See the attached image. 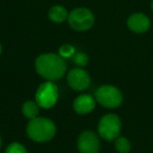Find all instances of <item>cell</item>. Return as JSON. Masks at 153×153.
<instances>
[{
    "label": "cell",
    "mask_w": 153,
    "mask_h": 153,
    "mask_svg": "<svg viewBox=\"0 0 153 153\" xmlns=\"http://www.w3.org/2000/svg\"><path fill=\"white\" fill-rule=\"evenodd\" d=\"M36 71L46 81L55 82L62 79L66 74L65 60L60 57L59 53H46L40 55L35 62Z\"/></svg>",
    "instance_id": "obj_1"
},
{
    "label": "cell",
    "mask_w": 153,
    "mask_h": 153,
    "mask_svg": "<svg viewBox=\"0 0 153 153\" xmlns=\"http://www.w3.org/2000/svg\"><path fill=\"white\" fill-rule=\"evenodd\" d=\"M57 128L51 120L47 117H36L30 120L26 126V134L28 138L36 143H46L56 135Z\"/></svg>",
    "instance_id": "obj_2"
},
{
    "label": "cell",
    "mask_w": 153,
    "mask_h": 153,
    "mask_svg": "<svg viewBox=\"0 0 153 153\" xmlns=\"http://www.w3.org/2000/svg\"><path fill=\"white\" fill-rule=\"evenodd\" d=\"M94 99L101 106L108 109L117 108L123 103V94L113 85H102L96 90Z\"/></svg>",
    "instance_id": "obj_3"
},
{
    "label": "cell",
    "mask_w": 153,
    "mask_h": 153,
    "mask_svg": "<svg viewBox=\"0 0 153 153\" xmlns=\"http://www.w3.org/2000/svg\"><path fill=\"white\" fill-rule=\"evenodd\" d=\"M122 129L121 119L114 113H108L101 117L98 124V133L103 140H114L120 136Z\"/></svg>",
    "instance_id": "obj_4"
},
{
    "label": "cell",
    "mask_w": 153,
    "mask_h": 153,
    "mask_svg": "<svg viewBox=\"0 0 153 153\" xmlns=\"http://www.w3.org/2000/svg\"><path fill=\"white\" fill-rule=\"evenodd\" d=\"M69 26L76 32H86L94 24V16L90 10L86 7H78L72 10L67 18Z\"/></svg>",
    "instance_id": "obj_5"
},
{
    "label": "cell",
    "mask_w": 153,
    "mask_h": 153,
    "mask_svg": "<svg viewBox=\"0 0 153 153\" xmlns=\"http://www.w3.org/2000/svg\"><path fill=\"white\" fill-rule=\"evenodd\" d=\"M59 99V91L56 84L51 81H46L38 87L35 101L39 107L43 109H51L57 104Z\"/></svg>",
    "instance_id": "obj_6"
},
{
    "label": "cell",
    "mask_w": 153,
    "mask_h": 153,
    "mask_svg": "<svg viewBox=\"0 0 153 153\" xmlns=\"http://www.w3.org/2000/svg\"><path fill=\"white\" fill-rule=\"evenodd\" d=\"M90 76L86 70L81 67L72 68L67 74V83L71 89L76 91L86 90L90 85Z\"/></svg>",
    "instance_id": "obj_7"
},
{
    "label": "cell",
    "mask_w": 153,
    "mask_h": 153,
    "mask_svg": "<svg viewBox=\"0 0 153 153\" xmlns=\"http://www.w3.org/2000/svg\"><path fill=\"white\" fill-rule=\"evenodd\" d=\"M78 149L80 153H99L100 140L92 131H83L78 138Z\"/></svg>",
    "instance_id": "obj_8"
},
{
    "label": "cell",
    "mask_w": 153,
    "mask_h": 153,
    "mask_svg": "<svg viewBox=\"0 0 153 153\" xmlns=\"http://www.w3.org/2000/svg\"><path fill=\"white\" fill-rule=\"evenodd\" d=\"M127 26L134 34H144L149 30L151 21L144 13H133L127 19Z\"/></svg>",
    "instance_id": "obj_9"
},
{
    "label": "cell",
    "mask_w": 153,
    "mask_h": 153,
    "mask_svg": "<svg viewBox=\"0 0 153 153\" xmlns=\"http://www.w3.org/2000/svg\"><path fill=\"white\" fill-rule=\"evenodd\" d=\"M97 101L89 94H81L74 101V109L78 114L85 115L94 111L96 108Z\"/></svg>",
    "instance_id": "obj_10"
},
{
    "label": "cell",
    "mask_w": 153,
    "mask_h": 153,
    "mask_svg": "<svg viewBox=\"0 0 153 153\" xmlns=\"http://www.w3.org/2000/svg\"><path fill=\"white\" fill-rule=\"evenodd\" d=\"M69 13L67 10L63 7V5H53L51 7L48 11V18L51 21L55 22V23H62L65 20H67Z\"/></svg>",
    "instance_id": "obj_11"
},
{
    "label": "cell",
    "mask_w": 153,
    "mask_h": 153,
    "mask_svg": "<svg viewBox=\"0 0 153 153\" xmlns=\"http://www.w3.org/2000/svg\"><path fill=\"white\" fill-rule=\"evenodd\" d=\"M39 105L36 103V101H26L22 105V114L27 120H34L38 117L39 114Z\"/></svg>",
    "instance_id": "obj_12"
},
{
    "label": "cell",
    "mask_w": 153,
    "mask_h": 153,
    "mask_svg": "<svg viewBox=\"0 0 153 153\" xmlns=\"http://www.w3.org/2000/svg\"><path fill=\"white\" fill-rule=\"evenodd\" d=\"M114 148L119 153H129L131 151V143L125 136H119L114 140Z\"/></svg>",
    "instance_id": "obj_13"
},
{
    "label": "cell",
    "mask_w": 153,
    "mask_h": 153,
    "mask_svg": "<svg viewBox=\"0 0 153 153\" xmlns=\"http://www.w3.org/2000/svg\"><path fill=\"white\" fill-rule=\"evenodd\" d=\"M76 53V48L71 44H63L59 48V56L63 58L64 60L72 58Z\"/></svg>",
    "instance_id": "obj_14"
},
{
    "label": "cell",
    "mask_w": 153,
    "mask_h": 153,
    "mask_svg": "<svg viewBox=\"0 0 153 153\" xmlns=\"http://www.w3.org/2000/svg\"><path fill=\"white\" fill-rule=\"evenodd\" d=\"M72 61H74V63L76 64L78 67L83 68L88 64V62H89V58H88V56L86 55L85 53L79 51V53H74V56L72 57Z\"/></svg>",
    "instance_id": "obj_15"
},
{
    "label": "cell",
    "mask_w": 153,
    "mask_h": 153,
    "mask_svg": "<svg viewBox=\"0 0 153 153\" xmlns=\"http://www.w3.org/2000/svg\"><path fill=\"white\" fill-rule=\"evenodd\" d=\"M5 153H27V150L20 143H12L7 146Z\"/></svg>",
    "instance_id": "obj_16"
},
{
    "label": "cell",
    "mask_w": 153,
    "mask_h": 153,
    "mask_svg": "<svg viewBox=\"0 0 153 153\" xmlns=\"http://www.w3.org/2000/svg\"><path fill=\"white\" fill-rule=\"evenodd\" d=\"M150 7H151V11H152V13H153V0L151 1V5H150Z\"/></svg>",
    "instance_id": "obj_17"
},
{
    "label": "cell",
    "mask_w": 153,
    "mask_h": 153,
    "mask_svg": "<svg viewBox=\"0 0 153 153\" xmlns=\"http://www.w3.org/2000/svg\"><path fill=\"white\" fill-rule=\"evenodd\" d=\"M1 51H2V47H1V44H0V55H1Z\"/></svg>",
    "instance_id": "obj_18"
},
{
    "label": "cell",
    "mask_w": 153,
    "mask_h": 153,
    "mask_svg": "<svg viewBox=\"0 0 153 153\" xmlns=\"http://www.w3.org/2000/svg\"><path fill=\"white\" fill-rule=\"evenodd\" d=\"M0 148H1V137H0Z\"/></svg>",
    "instance_id": "obj_19"
}]
</instances>
